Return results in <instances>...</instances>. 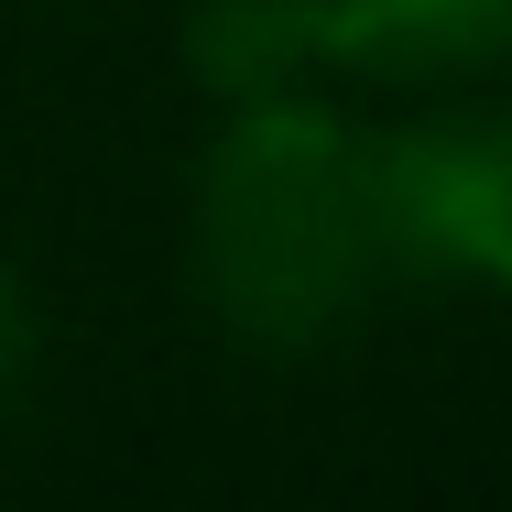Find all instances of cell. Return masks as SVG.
<instances>
[{"mask_svg":"<svg viewBox=\"0 0 512 512\" xmlns=\"http://www.w3.org/2000/svg\"><path fill=\"white\" fill-rule=\"evenodd\" d=\"M22 371H33V306H22V284L0 273V404L22 393Z\"/></svg>","mask_w":512,"mask_h":512,"instance_id":"5b68a950","label":"cell"},{"mask_svg":"<svg viewBox=\"0 0 512 512\" xmlns=\"http://www.w3.org/2000/svg\"><path fill=\"white\" fill-rule=\"evenodd\" d=\"M197 262L240 338H262V349L327 338L382 273L371 142H349L306 99H240L197 186Z\"/></svg>","mask_w":512,"mask_h":512,"instance_id":"6da1fadb","label":"cell"},{"mask_svg":"<svg viewBox=\"0 0 512 512\" xmlns=\"http://www.w3.org/2000/svg\"><path fill=\"white\" fill-rule=\"evenodd\" d=\"M371 229L404 273H469L512 295V120H425L371 142Z\"/></svg>","mask_w":512,"mask_h":512,"instance_id":"7a4b0ae2","label":"cell"},{"mask_svg":"<svg viewBox=\"0 0 512 512\" xmlns=\"http://www.w3.org/2000/svg\"><path fill=\"white\" fill-rule=\"evenodd\" d=\"M316 55H371V66H447L491 55L512 33V0H306Z\"/></svg>","mask_w":512,"mask_h":512,"instance_id":"3957f363","label":"cell"},{"mask_svg":"<svg viewBox=\"0 0 512 512\" xmlns=\"http://www.w3.org/2000/svg\"><path fill=\"white\" fill-rule=\"evenodd\" d=\"M186 55L218 99H284V77L316 55L306 0H207L186 22Z\"/></svg>","mask_w":512,"mask_h":512,"instance_id":"277c9868","label":"cell"}]
</instances>
